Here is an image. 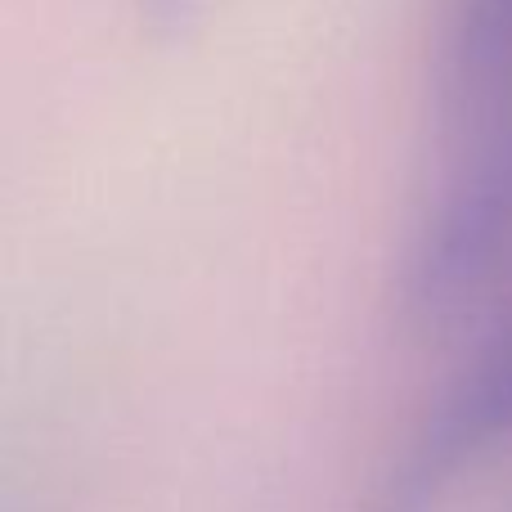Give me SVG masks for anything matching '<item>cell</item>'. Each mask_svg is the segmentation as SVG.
I'll return each mask as SVG.
<instances>
[{"label":"cell","mask_w":512,"mask_h":512,"mask_svg":"<svg viewBox=\"0 0 512 512\" xmlns=\"http://www.w3.org/2000/svg\"><path fill=\"white\" fill-rule=\"evenodd\" d=\"M445 135V167L400 261V310L423 324L468 301L512 243V108Z\"/></svg>","instance_id":"cell-1"},{"label":"cell","mask_w":512,"mask_h":512,"mask_svg":"<svg viewBox=\"0 0 512 512\" xmlns=\"http://www.w3.org/2000/svg\"><path fill=\"white\" fill-rule=\"evenodd\" d=\"M504 436H512V315L427 405L373 490L369 512H436L454 477Z\"/></svg>","instance_id":"cell-2"},{"label":"cell","mask_w":512,"mask_h":512,"mask_svg":"<svg viewBox=\"0 0 512 512\" xmlns=\"http://www.w3.org/2000/svg\"><path fill=\"white\" fill-rule=\"evenodd\" d=\"M436 99L445 126L512 104V0H450Z\"/></svg>","instance_id":"cell-3"},{"label":"cell","mask_w":512,"mask_h":512,"mask_svg":"<svg viewBox=\"0 0 512 512\" xmlns=\"http://www.w3.org/2000/svg\"><path fill=\"white\" fill-rule=\"evenodd\" d=\"M140 9L153 18V23H167V18H176L180 9H185V0H140Z\"/></svg>","instance_id":"cell-4"}]
</instances>
